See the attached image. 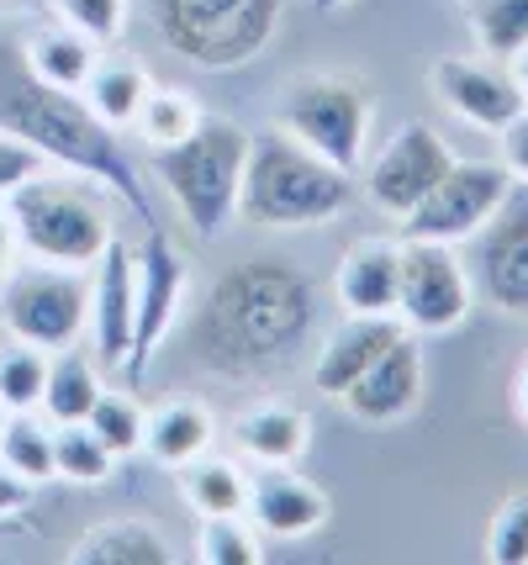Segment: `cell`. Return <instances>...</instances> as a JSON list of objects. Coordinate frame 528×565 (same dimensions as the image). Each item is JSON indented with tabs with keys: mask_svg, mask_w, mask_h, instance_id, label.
<instances>
[{
	"mask_svg": "<svg viewBox=\"0 0 528 565\" xmlns=\"http://www.w3.org/2000/svg\"><path fill=\"white\" fill-rule=\"evenodd\" d=\"M317 328V286L285 259H238L206 291L191 349L223 381H265Z\"/></svg>",
	"mask_w": 528,
	"mask_h": 565,
	"instance_id": "6da1fadb",
	"label": "cell"
},
{
	"mask_svg": "<svg viewBox=\"0 0 528 565\" xmlns=\"http://www.w3.org/2000/svg\"><path fill=\"white\" fill-rule=\"evenodd\" d=\"M0 132L22 138L26 148H37L53 170L85 174V180L106 185L111 196H122L138 212L143 227L159 222L153 217L149 180L132 164L122 132H111L85 106L79 90H58V85H49V79H37L26 70L22 38H11L6 26H0Z\"/></svg>",
	"mask_w": 528,
	"mask_h": 565,
	"instance_id": "7a4b0ae2",
	"label": "cell"
},
{
	"mask_svg": "<svg viewBox=\"0 0 528 565\" xmlns=\"http://www.w3.org/2000/svg\"><path fill=\"white\" fill-rule=\"evenodd\" d=\"M354 201V174L317 159L291 132H249L238 217L254 227H323Z\"/></svg>",
	"mask_w": 528,
	"mask_h": 565,
	"instance_id": "3957f363",
	"label": "cell"
},
{
	"mask_svg": "<svg viewBox=\"0 0 528 565\" xmlns=\"http://www.w3.org/2000/svg\"><path fill=\"white\" fill-rule=\"evenodd\" d=\"M244 164H249V127H238L233 117H202L191 138L170 148H149V170L170 191L191 238H202V244H212L238 217Z\"/></svg>",
	"mask_w": 528,
	"mask_h": 565,
	"instance_id": "277c9868",
	"label": "cell"
},
{
	"mask_svg": "<svg viewBox=\"0 0 528 565\" xmlns=\"http://www.w3.org/2000/svg\"><path fill=\"white\" fill-rule=\"evenodd\" d=\"M6 212L17 222L22 254L43 259V265L90 270L101 259V248L117 238L111 212L96 196V180H69V174L37 170L6 196Z\"/></svg>",
	"mask_w": 528,
	"mask_h": 565,
	"instance_id": "5b68a950",
	"label": "cell"
},
{
	"mask_svg": "<svg viewBox=\"0 0 528 565\" xmlns=\"http://www.w3.org/2000/svg\"><path fill=\"white\" fill-rule=\"evenodd\" d=\"M164 49L196 70H244L276 43L285 0H149Z\"/></svg>",
	"mask_w": 528,
	"mask_h": 565,
	"instance_id": "8992f818",
	"label": "cell"
},
{
	"mask_svg": "<svg viewBox=\"0 0 528 565\" xmlns=\"http://www.w3.org/2000/svg\"><path fill=\"white\" fill-rule=\"evenodd\" d=\"M370 117H376V96L359 74L317 70L285 85L276 106V127L291 132L302 148L317 159L338 164V170L359 174L365 164V143H370Z\"/></svg>",
	"mask_w": 528,
	"mask_h": 565,
	"instance_id": "52a82bcc",
	"label": "cell"
},
{
	"mask_svg": "<svg viewBox=\"0 0 528 565\" xmlns=\"http://www.w3.org/2000/svg\"><path fill=\"white\" fill-rule=\"evenodd\" d=\"M0 328L43 354L79 344L90 333V280L69 265H17L0 280Z\"/></svg>",
	"mask_w": 528,
	"mask_h": 565,
	"instance_id": "ba28073f",
	"label": "cell"
},
{
	"mask_svg": "<svg viewBox=\"0 0 528 565\" xmlns=\"http://www.w3.org/2000/svg\"><path fill=\"white\" fill-rule=\"evenodd\" d=\"M476 307V280L454 244L402 238V280H397V322L407 333H454Z\"/></svg>",
	"mask_w": 528,
	"mask_h": 565,
	"instance_id": "9c48e42d",
	"label": "cell"
},
{
	"mask_svg": "<svg viewBox=\"0 0 528 565\" xmlns=\"http://www.w3.org/2000/svg\"><path fill=\"white\" fill-rule=\"evenodd\" d=\"M191 291V265L175 248V238L149 222L143 227V244H138V307H132V349L122 360V381H143L153 365V354L164 349V339L175 333L180 307Z\"/></svg>",
	"mask_w": 528,
	"mask_h": 565,
	"instance_id": "30bf717a",
	"label": "cell"
},
{
	"mask_svg": "<svg viewBox=\"0 0 528 565\" xmlns=\"http://www.w3.org/2000/svg\"><path fill=\"white\" fill-rule=\"evenodd\" d=\"M460 248H465V270L476 280V296H486L513 318H528V180H513L497 212Z\"/></svg>",
	"mask_w": 528,
	"mask_h": 565,
	"instance_id": "8fae6325",
	"label": "cell"
},
{
	"mask_svg": "<svg viewBox=\"0 0 528 565\" xmlns=\"http://www.w3.org/2000/svg\"><path fill=\"white\" fill-rule=\"evenodd\" d=\"M507 185H513V174L503 170V159L497 164L492 159H454L444 180L402 217V238H428V244L460 248L481 222L497 212Z\"/></svg>",
	"mask_w": 528,
	"mask_h": 565,
	"instance_id": "7c38bea8",
	"label": "cell"
},
{
	"mask_svg": "<svg viewBox=\"0 0 528 565\" xmlns=\"http://www.w3.org/2000/svg\"><path fill=\"white\" fill-rule=\"evenodd\" d=\"M450 164H454V148L444 143L433 127L402 122L365 164H359V170H365V196L376 201L386 217H407V212L444 180Z\"/></svg>",
	"mask_w": 528,
	"mask_h": 565,
	"instance_id": "4fadbf2b",
	"label": "cell"
},
{
	"mask_svg": "<svg viewBox=\"0 0 528 565\" xmlns=\"http://www.w3.org/2000/svg\"><path fill=\"white\" fill-rule=\"evenodd\" d=\"M428 85H433V96L444 100L460 122L486 127V132H497V127L513 122V117L528 106L524 90H518L513 64L486 58V53H481V58H465V53L439 58V64L428 70Z\"/></svg>",
	"mask_w": 528,
	"mask_h": 565,
	"instance_id": "5bb4252c",
	"label": "cell"
},
{
	"mask_svg": "<svg viewBox=\"0 0 528 565\" xmlns=\"http://www.w3.org/2000/svg\"><path fill=\"white\" fill-rule=\"evenodd\" d=\"M423 386H428L423 344H418V333H402L349 392L338 396V407L359 428H391V423H407L423 407Z\"/></svg>",
	"mask_w": 528,
	"mask_h": 565,
	"instance_id": "9a60e30c",
	"label": "cell"
},
{
	"mask_svg": "<svg viewBox=\"0 0 528 565\" xmlns=\"http://www.w3.org/2000/svg\"><path fill=\"white\" fill-rule=\"evenodd\" d=\"M132 307H138V248L111 238L90 265V344L101 370H122L132 349Z\"/></svg>",
	"mask_w": 528,
	"mask_h": 565,
	"instance_id": "2e32d148",
	"label": "cell"
},
{
	"mask_svg": "<svg viewBox=\"0 0 528 565\" xmlns=\"http://www.w3.org/2000/svg\"><path fill=\"white\" fill-rule=\"evenodd\" d=\"M244 513L270 540H306L327 523V492L297 466H254Z\"/></svg>",
	"mask_w": 528,
	"mask_h": 565,
	"instance_id": "e0dca14e",
	"label": "cell"
},
{
	"mask_svg": "<svg viewBox=\"0 0 528 565\" xmlns=\"http://www.w3.org/2000/svg\"><path fill=\"white\" fill-rule=\"evenodd\" d=\"M402 333L407 328L397 318H359V312H344V322L327 333L323 349H317V360H312V386H317V396L338 402Z\"/></svg>",
	"mask_w": 528,
	"mask_h": 565,
	"instance_id": "ac0fdd59",
	"label": "cell"
},
{
	"mask_svg": "<svg viewBox=\"0 0 528 565\" xmlns=\"http://www.w3.org/2000/svg\"><path fill=\"white\" fill-rule=\"evenodd\" d=\"M397 280H402V238H359L344 248L333 270V296L359 318H397Z\"/></svg>",
	"mask_w": 528,
	"mask_h": 565,
	"instance_id": "d6986e66",
	"label": "cell"
},
{
	"mask_svg": "<svg viewBox=\"0 0 528 565\" xmlns=\"http://www.w3.org/2000/svg\"><path fill=\"white\" fill-rule=\"evenodd\" d=\"M233 444L249 466H297L312 449V418L297 402L259 396L233 418Z\"/></svg>",
	"mask_w": 528,
	"mask_h": 565,
	"instance_id": "ffe728a7",
	"label": "cell"
},
{
	"mask_svg": "<svg viewBox=\"0 0 528 565\" xmlns=\"http://www.w3.org/2000/svg\"><path fill=\"white\" fill-rule=\"evenodd\" d=\"M217 439V418H212V407L196 402V396H164V402H153L149 407V428H143V455L159 460V466H185V460H196L206 455Z\"/></svg>",
	"mask_w": 528,
	"mask_h": 565,
	"instance_id": "44dd1931",
	"label": "cell"
},
{
	"mask_svg": "<svg viewBox=\"0 0 528 565\" xmlns=\"http://www.w3.org/2000/svg\"><path fill=\"white\" fill-rule=\"evenodd\" d=\"M69 565H175V544L149 518H111L75 540Z\"/></svg>",
	"mask_w": 528,
	"mask_h": 565,
	"instance_id": "7402d4cb",
	"label": "cell"
},
{
	"mask_svg": "<svg viewBox=\"0 0 528 565\" xmlns=\"http://www.w3.org/2000/svg\"><path fill=\"white\" fill-rule=\"evenodd\" d=\"M101 392H106V381H101L96 349H85V344L53 349L37 413H43L49 423H79V418H90V407H96V396Z\"/></svg>",
	"mask_w": 528,
	"mask_h": 565,
	"instance_id": "603a6c76",
	"label": "cell"
},
{
	"mask_svg": "<svg viewBox=\"0 0 528 565\" xmlns=\"http://www.w3.org/2000/svg\"><path fill=\"white\" fill-rule=\"evenodd\" d=\"M22 58L37 79H49L58 90H79L90 79V70H96V58H101V43H90L69 22H53L37 26L32 38H22Z\"/></svg>",
	"mask_w": 528,
	"mask_h": 565,
	"instance_id": "cb8c5ba5",
	"label": "cell"
},
{
	"mask_svg": "<svg viewBox=\"0 0 528 565\" xmlns=\"http://www.w3.org/2000/svg\"><path fill=\"white\" fill-rule=\"evenodd\" d=\"M175 481H180L185 508L196 518L244 513V508H249V470L238 466V460H227V455H212V449H206L196 460L175 466Z\"/></svg>",
	"mask_w": 528,
	"mask_h": 565,
	"instance_id": "d4e9b609",
	"label": "cell"
},
{
	"mask_svg": "<svg viewBox=\"0 0 528 565\" xmlns=\"http://www.w3.org/2000/svg\"><path fill=\"white\" fill-rule=\"evenodd\" d=\"M149 85L153 79L138 58H96L90 79L79 85V96H85V106H90L111 132H127L132 117H138V106H143V96H149Z\"/></svg>",
	"mask_w": 528,
	"mask_h": 565,
	"instance_id": "484cf974",
	"label": "cell"
},
{
	"mask_svg": "<svg viewBox=\"0 0 528 565\" xmlns=\"http://www.w3.org/2000/svg\"><path fill=\"white\" fill-rule=\"evenodd\" d=\"M117 470V455L101 444L90 423H53V476L75 487H106Z\"/></svg>",
	"mask_w": 528,
	"mask_h": 565,
	"instance_id": "4316f807",
	"label": "cell"
},
{
	"mask_svg": "<svg viewBox=\"0 0 528 565\" xmlns=\"http://www.w3.org/2000/svg\"><path fill=\"white\" fill-rule=\"evenodd\" d=\"M465 26L486 58L513 64L528 49V0H465Z\"/></svg>",
	"mask_w": 528,
	"mask_h": 565,
	"instance_id": "83f0119b",
	"label": "cell"
},
{
	"mask_svg": "<svg viewBox=\"0 0 528 565\" xmlns=\"http://www.w3.org/2000/svg\"><path fill=\"white\" fill-rule=\"evenodd\" d=\"M0 466H11L17 476H26L32 487L53 481V423L32 407V413H11L6 434H0Z\"/></svg>",
	"mask_w": 528,
	"mask_h": 565,
	"instance_id": "f1b7e54d",
	"label": "cell"
},
{
	"mask_svg": "<svg viewBox=\"0 0 528 565\" xmlns=\"http://www.w3.org/2000/svg\"><path fill=\"white\" fill-rule=\"evenodd\" d=\"M202 117L206 111L185 96V90H175V85H149V96H143L138 117H132V132H138V143L170 148V143H180V138H191Z\"/></svg>",
	"mask_w": 528,
	"mask_h": 565,
	"instance_id": "f546056e",
	"label": "cell"
},
{
	"mask_svg": "<svg viewBox=\"0 0 528 565\" xmlns=\"http://www.w3.org/2000/svg\"><path fill=\"white\" fill-rule=\"evenodd\" d=\"M196 561L202 565H259L265 534L249 523V513H212L196 529Z\"/></svg>",
	"mask_w": 528,
	"mask_h": 565,
	"instance_id": "4dcf8cb0",
	"label": "cell"
},
{
	"mask_svg": "<svg viewBox=\"0 0 528 565\" xmlns=\"http://www.w3.org/2000/svg\"><path fill=\"white\" fill-rule=\"evenodd\" d=\"M85 423L101 434V444L117 455V460H127V455H143L149 407H143L132 392H111V386H106V392L96 396V407H90V418H85Z\"/></svg>",
	"mask_w": 528,
	"mask_h": 565,
	"instance_id": "1f68e13d",
	"label": "cell"
},
{
	"mask_svg": "<svg viewBox=\"0 0 528 565\" xmlns=\"http://www.w3.org/2000/svg\"><path fill=\"white\" fill-rule=\"evenodd\" d=\"M43 381H49V354L32 344H6L0 349V402L11 413H32L43 402Z\"/></svg>",
	"mask_w": 528,
	"mask_h": 565,
	"instance_id": "d6a6232c",
	"label": "cell"
},
{
	"mask_svg": "<svg viewBox=\"0 0 528 565\" xmlns=\"http://www.w3.org/2000/svg\"><path fill=\"white\" fill-rule=\"evenodd\" d=\"M486 561L492 565H528V487L507 492L486 523Z\"/></svg>",
	"mask_w": 528,
	"mask_h": 565,
	"instance_id": "836d02e7",
	"label": "cell"
},
{
	"mask_svg": "<svg viewBox=\"0 0 528 565\" xmlns=\"http://www.w3.org/2000/svg\"><path fill=\"white\" fill-rule=\"evenodd\" d=\"M49 6L58 22H69L90 43H101V49L127 32V0H49Z\"/></svg>",
	"mask_w": 528,
	"mask_h": 565,
	"instance_id": "e575fe53",
	"label": "cell"
},
{
	"mask_svg": "<svg viewBox=\"0 0 528 565\" xmlns=\"http://www.w3.org/2000/svg\"><path fill=\"white\" fill-rule=\"evenodd\" d=\"M37 170H49V159L37 153V148H26L22 138H11V132H0V201L11 196L22 180H32Z\"/></svg>",
	"mask_w": 528,
	"mask_h": 565,
	"instance_id": "d590c367",
	"label": "cell"
},
{
	"mask_svg": "<svg viewBox=\"0 0 528 565\" xmlns=\"http://www.w3.org/2000/svg\"><path fill=\"white\" fill-rule=\"evenodd\" d=\"M497 143H503V170L513 174V180H528V106L513 122L497 127Z\"/></svg>",
	"mask_w": 528,
	"mask_h": 565,
	"instance_id": "8d00e7d4",
	"label": "cell"
},
{
	"mask_svg": "<svg viewBox=\"0 0 528 565\" xmlns=\"http://www.w3.org/2000/svg\"><path fill=\"white\" fill-rule=\"evenodd\" d=\"M32 481L26 476H17L11 466H0V523H22V513L32 508Z\"/></svg>",
	"mask_w": 528,
	"mask_h": 565,
	"instance_id": "74e56055",
	"label": "cell"
},
{
	"mask_svg": "<svg viewBox=\"0 0 528 565\" xmlns=\"http://www.w3.org/2000/svg\"><path fill=\"white\" fill-rule=\"evenodd\" d=\"M22 265V238H17V222L6 212V201H0V280Z\"/></svg>",
	"mask_w": 528,
	"mask_h": 565,
	"instance_id": "f35d334b",
	"label": "cell"
},
{
	"mask_svg": "<svg viewBox=\"0 0 528 565\" xmlns=\"http://www.w3.org/2000/svg\"><path fill=\"white\" fill-rule=\"evenodd\" d=\"M513 413H518V423L528 428V360L518 365V375H513Z\"/></svg>",
	"mask_w": 528,
	"mask_h": 565,
	"instance_id": "ab89813d",
	"label": "cell"
},
{
	"mask_svg": "<svg viewBox=\"0 0 528 565\" xmlns=\"http://www.w3.org/2000/svg\"><path fill=\"white\" fill-rule=\"evenodd\" d=\"M513 74H518V90H524V100H528V49L513 58Z\"/></svg>",
	"mask_w": 528,
	"mask_h": 565,
	"instance_id": "60d3db41",
	"label": "cell"
},
{
	"mask_svg": "<svg viewBox=\"0 0 528 565\" xmlns=\"http://www.w3.org/2000/svg\"><path fill=\"white\" fill-rule=\"evenodd\" d=\"M317 11H338V6H349V0H312Z\"/></svg>",
	"mask_w": 528,
	"mask_h": 565,
	"instance_id": "b9f144b4",
	"label": "cell"
},
{
	"mask_svg": "<svg viewBox=\"0 0 528 565\" xmlns=\"http://www.w3.org/2000/svg\"><path fill=\"white\" fill-rule=\"evenodd\" d=\"M6 418H11V407H6V402H0V434H6Z\"/></svg>",
	"mask_w": 528,
	"mask_h": 565,
	"instance_id": "7bdbcfd3",
	"label": "cell"
},
{
	"mask_svg": "<svg viewBox=\"0 0 528 565\" xmlns=\"http://www.w3.org/2000/svg\"><path fill=\"white\" fill-rule=\"evenodd\" d=\"M0 6H37V0H0Z\"/></svg>",
	"mask_w": 528,
	"mask_h": 565,
	"instance_id": "ee69618b",
	"label": "cell"
}]
</instances>
